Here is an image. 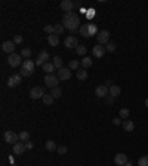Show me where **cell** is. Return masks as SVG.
<instances>
[{
    "mask_svg": "<svg viewBox=\"0 0 148 166\" xmlns=\"http://www.w3.org/2000/svg\"><path fill=\"white\" fill-rule=\"evenodd\" d=\"M138 166H148V156H142L138 159Z\"/></svg>",
    "mask_w": 148,
    "mask_h": 166,
    "instance_id": "d590c367",
    "label": "cell"
},
{
    "mask_svg": "<svg viewBox=\"0 0 148 166\" xmlns=\"http://www.w3.org/2000/svg\"><path fill=\"white\" fill-rule=\"evenodd\" d=\"M56 153H58V154H65V153H67V147H65V146H59V147H58V150H56Z\"/></svg>",
    "mask_w": 148,
    "mask_h": 166,
    "instance_id": "f35d334b",
    "label": "cell"
},
{
    "mask_svg": "<svg viewBox=\"0 0 148 166\" xmlns=\"http://www.w3.org/2000/svg\"><path fill=\"white\" fill-rule=\"evenodd\" d=\"M96 39H98L99 45H105L107 46L108 43H110V31L108 30H101L98 33V36H96Z\"/></svg>",
    "mask_w": 148,
    "mask_h": 166,
    "instance_id": "8992f818",
    "label": "cell"
},
{
    "mask_svg": "<svg viewBox=\"0 0 148 166\" xmlns=\"http://www.w3.org/2000/svg\"><path fill=\"white\" fill-rule=\"evenodd\" d=\"M21 77H22L21 74H12V76H9V79H7V86L16 87L21 83Z\"/></svg>",
    "mask_w": 148,
    "mask_h": 166,
    "instance_id": "8fae6325",
    "label": "cell"
},
{
    "mask_svg": "<svg viewBox=\"0 0 148 166\" xmlns=\"http://www.w3.org/2000/svg\"><path fill=\"white\" fill-rule=\"evenodd\" d=\"M21 56H22V58H25V60H30V56H31V49L24 47V49L21 51Z\"/></svg>",
    "mask_w": 148,
    "mask_h": 166,
    "instance_id": "4dcf8cb0",
    "label": "cell"
},
{
    "mask_svg": "<svg viewBox=\"0 0 148 166\" xmlns=\"http://www.w3.org/2000/svg\"><path fill=\"white\" fill-rule=\"evenodd\" d=\"M34 68H36V62H33L31 60H25L21 65V76L22 77H30L33 76Z\"/></svg>",
    "mask_w": 148,
    "mask_h": 166,
    "instance_id": "7a4b0ae2",
    "label": "cell"
},
{
    "mask_svg": "<svg viewBox=\"0 0 148 166\" xmlns=\"http://www.w3.org/2000/svg\"><path fill=\"white\" fill-rule=\"evenodd\" d=\"M58 83H59V77H58V76H55V74H47L46 77H45V85L49 86L50 89L58 87Z\"/></svg>",
    "mask_w": 148,
    "mask_h": 166,
    "instance_id": "277c9868",
    "label": "cell"
},
{
    "mask_svg": "<svg viewBox=\"0 0 148 166\" xmlns=\"http://www.w3.org/2000/svg\"><path fill=\"white\" fill-rule=\"evenodd\" d=\"M80 34L83 37H89V24H83L80 27Z\"/></svg>",
    "mask_w": 148,
    "mask_h": 166,
    "instance_id": "f1b7e54d",
    "label": "cell"
},
{
    "mask_svg": "<svg viewBox=\"0 0 148 166\" xmlns=\"http://www.w3.org/2000/svg\"><path fill=\"white\" fill-rule=\"evenodd\" d=\"M45 147H46L47 151H50V153H54V151H56V150H58V146H56V142H55V141H52V140L46 141Z\"/></svg>",
    "mask_w": 148,
    "mask_h": 166,
    "instance_id": "ffe728a7",
    "label": "cell"
},
{
    "mask_svg": "<svg viewBox=\"0 0 148 166\" xmlns=\"http://www.w3.org/2000/svg\"><path fill=\"white\" fill-rule=\"evenodd\" d=\"M86 16H88V18H94L95 16V9H89L88 13H86Z\"/></svg>",
    "mask_w": 148,
    "mask_h": 166,
    "instance_id": "b9f144b4",
    "label": "cell"
},
{
    "mask_svg": "<svg viewBox=\"0 0 148 166\" xmlns=\"http://www.w3.org/2000/svg\"><path fill=\"white\" fill-rule=\"evenodd\" d=\"M90 65H92V58H90V56H85V58L81 60V67L86 70V68H89Z\"/></svg>",
    "mask_w": 148,
    "mask_h": 166,
    "instance_id": "484cf974",
    "label": "cell"
},
{
    "mask_svg": "<svg viewBox=\"0 0 148 166\" xmlns=\"http://www.w3.org/2000/svg\"><path fill=\"white\" fill-rule=\"evenodd\" d=\"M25 147H27V150H33L34 144H33V142H30V141H28V142H25Z\"/></svg>",
    "mask_w": 148,
    "mask_h": 166,
    "instance_id": "ee69618b",
    "label": "cell"
},
{
    "mask_svg": "<svg viewBox=\"0 0 148 166\" xmlns=\"http://www.w3.org/2000/svg\"><path fill=\"white\" fill-rule=\"evenodd\" d=\"M113 102H114V98L110 95V96L107 98V104H108V105H113Z\"/></svg>",
    "mask_w": 148,
    "mask_h": 166,
    "instance_id": "7bdbcfd3",
    "label": "cell"
},
{
    "mask_svg": "<svg viewBox=\"0 0 148 166\" xmlns=\"http://www.w3.org/2000/svg\"><path fill=\"white\" fill-rule=\"evenodd\" d=\"M45 95H46V93L43 91V87H40V86H34L33 89L30 91V98H31V100H40Z\"/></svg>",
    "mask_w": 148,
    "mask_h": 166,
    "instance_id": "52a82bcc",
    "label": "cell"
},
{
    "mask_svg": "<svg viewBox=\"0 0 148 166\" xmlns=\"http://www.w3.org/2000/svg\"><path fill=\"white\" fill-rule=\"evenodd\" d=\"M114 162H115V165H117V166H124L126 163H128V156H126L124 153L115 154Z\"/></svg>",
    "mask_w": 148,
    "mask_h": 166,
    "instance_id": "e0dca14e",
    "label": "cell"
},
{
    "mask_svg": "<svg viewBox=\"0 0 148 166\" xmlns=\"http://www.w3.org/2000/svg\"><path fill=\"white\" fill-rule=\"evenodd\" d=\"M108 93H110V87L105 86V85H99V86H96V89H95V95H96L98 98H105Z\"/></svg>",
    "mask_w": 148,
    "mask_h": 166,
    "instance_id": "30bf717a",
    "label": "cell"
},
{
    "mask_svg": "<svg viewBox=\"0 0 148 166\" xmlns=\"http://www.w3.org/2000/svg\"><path fill=\"white\" fill-rule=\"evenodd\" d=\"M47 43L54 47L58 46V45H59V37H58V34H50V36H47Z\"/></svg>",
    "mask_w": 148,
    "mask_h": 166,
    "instance_id": "d6986e66",
    "label": "cell"
},
{
    "mask_svg": "<svg viewBox=\"0 0 148 166\" xmlns=\"http://www.w3.org/2000/svg\"><path fill=\"white\" fill-rule=\"evenodd\" d=\"M2 51L5 53H15V43H14V40H6V42H3L2 43Z\"/></svg>",
    "mask_w": 148,
    "mask_h": 166,
    "instance_id": "9c48e42d",
    "label": "cell"
},
{
    "mask_svg": "<svg viewBox=\"0 0 148 166\" xmlns=\"http://www.w3.org/2000/svg\"><path fill=\"white\" fill-rule=\"evenodd\" d=\"M121 126H123V129L126 131V132H132L135 129V123L132 122V120H129V119H126V120H123V123H121Z\"/></svg>",
    "mask_w": 148,
    "mask_h": 166,
    "instance_id": "ac0fdd59",
    "label": "cell"
},
{
    "mask_svg": "<svg viewBox=\"0 0 148 166\" xmlns=\"http://www.w3.org/2000/svg\"><path fill=\"white\" fill-rule=\"evenodd\" d=\"M58 77H59V80H70V77H71V71H70V68H65V67H62V68H59L58 70Z\"/></svg>",
    "mask_w": 148,
    "mask_h": 166,
    "instance_id": "2e32d148",
    "label": "cell"
},
{
    "mask_svg": "<svg viewBox=\"0 0 148 166\" xmlns=\"http://www.w3.org/2000/svg\"><path fill=\"white\" fill-rule=\"evenodd\" d=\"M54 100H55V98L50 95V93H46V95L41 98V101H43L46 105H52V104H54Z\"/></svg>",
    "mask_w": 148,
    "mask_h": 166,
    "instance_id": "d4e9b609",
    "label": "cell"
},
{
    "mask_svg": "<svg viewBox=\"0 0 148 166\" xmlns=\"http://www.w3.org/2000/svg\"><path fill=\"white\" fill-rule=\"evenodd\" d=\"M79 65H80V62L76 60L68 62V68H70V70H76V71H77V70H79Z\"/></svg>",
    "mask_w": 148,
    "mask_h": 166,
    "instance_id": "1f68e13d",
    "label": "cell"
},
{
    "mask_svg": "<svg viewBox=\"0 0 148 166\" xmlns=\"http://www.w3.org/2000/svg\"><path fill=\"white\" fill-rule=\"evenodd\" d=\"M62 25L68 28L70 31H76V30H80V18L79 15L74 12H70V13H64L62 16Z\"/></svg>",
    "mask_w": 148,
    "mask_h": 166,
    "instance_id": "6da1fadb",
    "label": "cell"
},
{
    "mask_svg": "<svg viewBox=\"0 0 148 166\" xmlns=\"http://www.w3.org/2000/svg\"><path fill=\"white\" fill-rule=\"evenodd\" d=\"M55 34H58V36H61V34L64 33V30H65V27L62 25V24H55Z\"/></svg>",
    "mask_w": 148,
    "mask_h": 166,
    "instance_id": "d6a6232c",
    "label": "cell"
},
{
    "mask_svg": "<svg viewBox=\"0 0 148 166\" xmlns=\"http://www.w3.org/2000/svg\"><path fill=\"white\" fill-rule=\"evenodd\" d=\"M21 58H22L21 53H11V55L7 56V64L11 67H14V68L15 67H20V65H22V64H21Z\"/></svg>",
    "mask_w": 148,
    "mask_h": 166,
    "instance_id": "5b68a950",
    "label": "cell"
},
{
    "mask_svg": "<svg viewBox=\"0 0 148 166\" xmlns=\"http://www.w3.org/2000/svg\"><path fill=\"white\" fill-rule=\"evenodd\" d=\"M145 107H148V98L145 100Z\"/></svg>",
    "mask_w": 148,
    "mask_h": 166,
    "instance_id": "bcb514c9",
    "label": "cell"
},
{
    "mask_svg": "<svg viewBox=\"0 0 148 166\" xmlns=\"http://www.w3.org/2000/svg\"><path fill=\"white\" fill-rule=\"evenodd\" d=\"M105 52H107L105 46H104V45H99V43L92 47V53H94L95 58H102V56L105 55Z\"/></svg>",
    "mask_w": 148,
    "mask_h": 166,
    "instance_id": "ba28073f",
    "label": "cell"
},
{
    "mask_svg": "<svg viewBox=\"0 0 148 166\" xmlns=\"http://www.w3.org/2000/svg\"><path fill=\"white\" fill-rule=\"evenodd\" d=\"M22 40H24V37L18 34V36H15V37H14V43H15V45H16V43H22Z\"/></svg>",
    "mask_w": 148,
    "mask_h": 166,
    "instance_id": "ab89813d",
    "label": "cell"
},
{
    "mask_svg": "<svg viewBox=\"0 0 148 166\" xmlns=\"http://www.w3.org/2000/svg\"><path fill=\"white\" fill-rule=\"evenodd\" d=\"M64 45H65V47H68V49H71V47H77L79 46L77 37H76V36H67L65 40H64Z\"/></svg>",
    "mask_w": 148,
    "mask_h": 166,
    "instance_id": "7c38bea8",
    "label": "cell"
},
{
    "mask_svg": "<svg viewBox=\"0 0 148 166\" xmlns=\"http://www.w3.org/2000/svg\"><path fill=\"white\" fill-rule=\"evenodd\" d=\"M3 138H5V141L7 144H16L20 141V133L14 132V131H6L5 135H3Z\"/></svg>",
    "mask_w": 148,
    "mask_h": 166,
    "instance_id": "3957f363",
    "label": "cell"
},
{
    "mask_svg": "<svg viewBox=\"0 0 148 166\" xmlns=\"http://www.w3.org/2000/svg\"><path fill=\"white\" fill-rule=\"evenodd\" d=\"M52 64L55 65V68H56V70H59V68H62V67H64V61H62V58H61V56H56V55H55Z\"/></svg>",
    "mask_w": 148,
    "mask_h": 166,
    "instance_id": "7402d4cb",
    "label": "cell"
},
{
    "mask_svg": "<svg viewBox=\"0 0 148 166\" xmlns=\"http://www.w3.org/2000/svg\"><path fill=\"white\" fill-rule=\"evenodd\" d=\"M47 60H49V53H47L46 51H41V52L39 53V56H37V60H36V65L43 67L47 62Z\"/></svg>",
    "mask_w": 148,
    "mask_h": 166,
    "instance_id": "5bb4252c",
    "label": "cell"
},
{
    "mask_svg": "<svg viewBox=\"0 0 148 166\" xmlns=\"http://www.w3.org/2000/svg\"><path fill=\"white\" fill-rule=\"evenodd\" d=\"M14 154L16 156H21V154L25 153V150H27V147H25V142H22V141H18L16 144H14Z\"/></svg>",
    "mask_w": 148,
    "mask_h": 166,
    "instance_id": "4fadbf2b",
    "label": "cell"
},
{
    "mask_svg": "<svg viewBox=\"0 0 148 166\" xmlns=\"http://www.w3.org/2000/svg\"><path fill=\"white\" fill-rule=\"evenodd\" d=\"M105 49H107V52H115V45L114 43H108Z\"/></svg>",
    "mask_w": 148,
    "mask_h": 166,
    "instance_id": "74e56055",
    "label": "cell"
},
{
    "mask_svg": "<svg viewBox=\"0 0 148 166\" xmlns=\"http://www.w3.org/2000/svg\"><path fill=\"white\" fill-rule=\"evenodd\" d=\"M124 166H133V165H132V162H128V163H126Z\"/></svg>",
    "mask_w": 148,
    "mask_h": 166,
    "instance_id": "f6af8a7d",
    "label": "cell"
},
{
    "mask_svg": "<svg viewBox=\"0 0 148 166\" xmlns=\"http://www.w3.org/2000/svg\"><path fill=\"white\" fill-rule=\"evenodd\" d=\"M76 76H77L79 80H86L88 79V71H86L85 68H79V70L76 71Z\"/></svg>",
    "mask_w": 148,
    "mask_h": 166,
    "instance_id": "603a6c76",
    "label": "cell"
},
{
    "mask_svg": "<svg viewBox=\"0 0 148 166\" xmlns=\"http://www.w3.org/2000/svg\"><path fill=\"white\" fill-rule=\"evenodd\" d=\"M73 7H74L73 0H62V2H61V9H62L65 13L73 12Z\"/></svg>",
    "mask_w": 148,
    "mask_h": 166,
    "instance_id": "9a60e30c",
    "label": "cell"
},
{
    "mask_svg": "<svg viewBox=\"0 0 148 166\" xmlns=\"http://www.w3.org/2000/svg\"><path fill=\"white\" fill-rule=\"evenodd\" d=\"M45 31H46L49 36H50V34H55V27L54 25H46L45 27Z\"/></svg>",
    "mask_w": 148,
    "mask_h": 166,
    "instance_id": "8d00e7d4",
    "label": "cell"
},
{
    "mask_svg": "<svg viewBox=\"0 0 148 166\" xmlns=\"http://www.w3.org/2000/svg\"><path fill=\"white\" fill-rule=\"evenodd\" d=\"M76 52H77V55H86L88 47L85 46V45H79V46L76 47Z\"/></svg>",
    "mask_w": 148,
    "mask_h": 166,
    "instance_id": "f546056e",
    "label": "cell"
},
{
    "mask_svg": "<svg viewBox=\"0 0 148 166\" xmlns=\"http://www.w3.org/2000/svg\"><path fill=\"white\" fill-rule=\"evenodd\" d=\"M43 71H46L47 74H54L55 71V65L52 62H46L45 65H43Z\"/></svg>",
    "mask_w": 148,
    "mask_h": 166,
    "instance_id": "cb8c5ba5",
    "label": "cell"
},
{
    "mask_svg": "<svg viewBox=\"0 0 148 166\" xmlns=\"http://www.w3.org/2000/svg\"><path fill=\"white\" fill-rule=\"evenodd\" d=\"M99 31H98V28H96V25L95 24H89V37L90 36H95V34H98Z\"/></svg>",
    "mask_w": 148,
    "mask_h": 166,
    "instance_id": "836d02e7",
    "label": "cell"
},
{
    "mask_svg": "<svg viewBox=\"0 0 148 166\" xmlns=\"http://www.w3.org/2000/svg\"><path fill=\"white\" fill-rule=\"evenodd\" d=\"M50 95H52L54 98H59L61 95H62V91H61L59 87H54V89L50 91Z\"/></svg>",
    "mask_w": 148,
    "mask_h": 166,
    "instance_id": "e575fe53",
    "label": "cell"
},
{
    "mask_svg": "<svg viewBox=\"0 0 148 166\" xmlns=\"http://www.w3.org/2000/svg\"><path fill=\"white\" fill-rule=\"evenodd\" d=\"M20 141H22V142H28V141H30V133H28L27 131H21L20 132Z\"/></svg>",
    "mask_w": 148,
    "mask_h": 166,
    "instance_id": "83f0119b",
    "label": "cell"
},
{
    "mask_svg": "<svg viewBox=\"0 0 148 166\" xmlns=\"http://www.w3.org/2000/svg\"><path fill=\"white\" fill-rule=\"evenodd\" d=\"M120 93H121L120 86H117V85H113V86H110V95H111L113 98H117V96H119Z\"/></svg>",
    "mask_w": 148,
    "mask_h": 166,
    "instance_id": "44dd1931",
    "label": "cell"
},
{
    "mask_svg": "<svg viewBox=\"0 0 148 166\" xmlns=\"http://www.w3.org/2000/svg\"><path fill=\"white\" fill-rule=\"evenodd\" d=\"M121 123H123V119H120V117L113 119V125H115V126H119V125H121Z\"/></svg>",
    "mask_w": 148,
    "mask_h": 166,
    "instance_id": "60d3db41",
    "label": "cell"
},
{
    "mask_svg": "<svg viewBox=\"0 0 148 166\" xmlns=\"http://www.w3.org/2000/svg\"><path fill=\"white\" fill-rule=\"evenodd\" d=\"M119 116H120V119L126 120L129 116H130V110H129V108H121L120 111H119Z\"/></svg>",
    "mask_w": 148,
    "mask_h": 166,
    "instance_id": "4316f807",
    "label": "cell"
}]
</instances>
